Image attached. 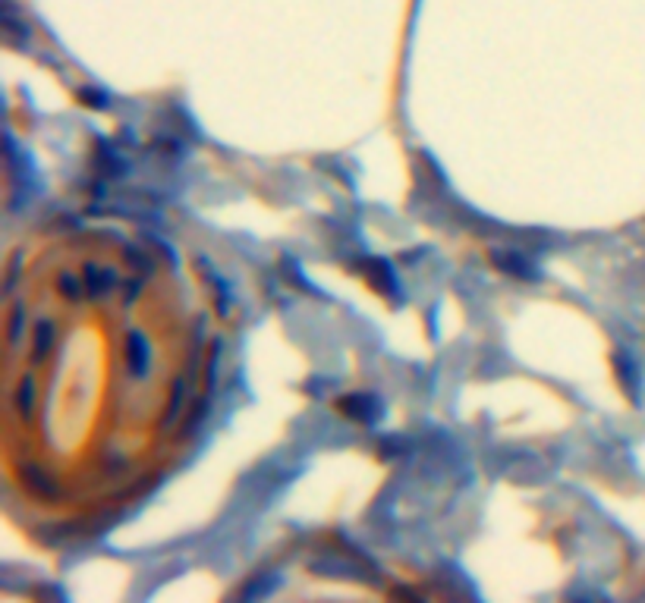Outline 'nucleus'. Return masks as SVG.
I'll return each mask as SVG.
<instances>
[{
	"instance_id": "nucleus-1",
	"label": "nucleus",
	"mask_w": 645,
	"mask_h": 603,
	"mask_svg": "<svg viewBox=\"0 0 645 603\" xmlns=\"http://www.w3.org/2000/svg\"><path fill=\"white\" fill-rule=\"evenodd\" d=\"M123 356H126V371H130L132 380H145L148 365H152V343L145 339L142 330H130L123 343Z\"/></svg>"
},
{
	"instance_id": "nucleus-2",
	"label": "nucleus",
	"mask_w": 645,
	"mask_h": 603,
	"mask_svg": "<svg viewBox=\"0 0 645 603\" xmlns=\"http://www.w3.org/2000/svg\"><path fill=\"white\" fill-rule=\"evenodd\" d=\"M82 280H85V293H89L91 302H104L113 293V286L120 283V274L113 267H98L95 261L82 265Z\"/></svg>"
},
{
	"instance_id": "nucleus-3",
	"label": "nucleus",
	"mask_w": 645,
	"mask_h": 603,
	"mask_svg": "<svg viewBox=\"0 0 645 603\" xmlns=\"http://www.w3.org/2000/svg\"><path fill=\"white\" fill-rule=\"evenodd\" d=\"M19 474H23V487L32 496H38V500H57V496H60V481H57L51 472H45L41 465L26 463L19 468Z\"/></svg>"
},
{
	"instance_id": "nucleus-4",
	"label": "nucleus",
	"mask_w": 645,
	"mask_h": 603,
	"mask_svg": "<svg viewBox=\"0 0 645 603\" xmlns=\"http://www.w3.org/2000/svg\"><path fill=\"white\" fill-rule=\"evenodd\" d=\"M340 409H344L346 415L353 418V421H363V424H375L381 415H385V409H381V400H375V396H368V393L344 396V400H340Z\"/></svg>"
},
{
	"instance_id": "nucleus-5",
	"label": "nucleus",
	"mask_w": 645,
	"mask_h": 603,
	"mask_svg": "<svg viewBox=\"0 0 645 603\" xmlns=\"http://www.w3.org/2000/svg\"><path fill=\"white\" fill-rule=\"evenodd\" d=\"M492 261H494V267L498 271H504V274H513V276H520V280H535V267L529 265V258L526 255H520V252H504V248H498V252H492Z\"/></svg>"
},
{
	"instance_id": "nucleus-6",
	"label": "nucleus",
	"mask_w": 645,
	"mask_h": 603,
	"mask_svg": "<svg viewBox=\"0 0 645 603\" xmlns=\"http://www.w3.org/2000/svg\"><path fill=\"white\" fill-rule=\"evenodd\" d=\"M363 274L368 276V283H372L378 293H385V296H397V274L391 271V265L387 261H381V258H372V261H363Z\"/></svg>"
},
{
	"instance_id": "nucleus-7",
	"label": "nucleus",
	"mask_w": 645,
	"mask_h": 603,
	"mask_svg": "<svg viewBox=\"0 0 645 603\" xmlns=\"http://www.w3.org/2000/svg\"><path fill=\"white\" fill-rule=\"evenodd\" d=\"M35 406H38V380L32 374H26L16 384V390H13V409H16L19 418H32Z\"/></svg>"
},
{
	"instance_id": "nucleus-8",
	"label": "nucleus",
	"mask_w": 645,
	"mask_h": 603,
	"mask_svg": "<svg viewBox=\"0 0 645 603\" xmlns=\"http://www.w3.org/2000/svg\"><path fill=\"white\" fill-rule=\"evenodd\" d=\"M57 343V324L54 321H38L32 330V361L35 365H41V361H48Z\"/></svg>"
},
{
	"instance_id": "nucleus-9",
	"label": "nucleus",
	"mask_w": 645,
	"mask_h": 603,
	"mask_svg": "<svg viewBox=\"0 0 645 603\" xmlns=\"http://www.w3.org/2000/svg\"><path fill=\"white\" fill-rule=\"evenodd\" d=\"M57 293H60L67 302H82V296H89V293H85L82 274L76 276V274H69V271L57 274Z\"/></svg>"
},
{
	"instance_id": "nucleus-10",
	"label": "nucleus",
	"mask_w": 645,
	"mask_h": 603,
	"mask_svg": "<svg viewBox=\"0 0 645 603\" xmlns=\"http://www.w3.org/2000/svg\"><path fill=\"white\" fill-rule=\"evenodd\" d=\"M120 255H123V261H126V265H130L136 274H142V276H152V274H154L152 255L142 252V248H136V245H123V252H120Z\"/></svg>"
},
{
	"instance_id": "nucleus-11",
	"label": "nucleus",
	"mask_w": 645,
	"mask_h": 603,
	"mask_svg": "<svg viewBox=\"0 0 645 603\" xmlns=\"http://www.w3.org/2000/svg\"><path fill=\"white\" fill-rule=\"evenodd\" d=\"M208 409H211V402H208V396L205 400H198L196 402V409H193V415L183 421V431H180V437H193L196 431H198V424L205 421V415H208Z\"/></svg>"
},
{
	"instance_id": "nucleus-12",
	"label": "nucleus",
	"mask_w": 645,
	"mask_h": 603,
	"mask_svg": "<svg viewBox=\"0 0 645 603\" xmlns=\"http://www.w3.org/2000/svg\"><path fill=\"white\" fill-rule=\"evenodd\" d=\"M26 317H28L26 305H23V302L13 305V308H10V333H6V339H10V346H16L19 333H23V327H26Z\"/></svg>"
},
{
	"instance_id": "nucleus-13",
	"label": "nucleus",
	"mask_w": 645,
	"mask_h": 603,
	"mask_svg": "<svg viewBox=\"0 0 645 603\" xmlns=\"http://www.w3.org/2000/svg\"><path fill=\"white\" fill-rule=\"evenodd\" d=\"M142 280H145V276H142V274H136V276H126V280H123V302H126V305L139 299V293H142Z\"/></svg>"
},
{
	"instance_id": "nucleus-14",
	"label": "nucleus",
	"mask_w": 645,
	"mask_h": 603,
	"mask_svg": "<svg viewBox=\"0 0 645 603\" xmlns=\"http://www.w3.org/2000/svg\"><path fill=\"white\" fill-rule=\"evenodd\" d=\"M79 98H85V104L89 108H108V95L104 91H91V88H82Z\"/></svg>"
}]
</instances>
